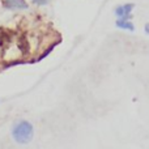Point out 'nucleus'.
Returning a JSON list of instances; mask_svg holds the SVG:
<instances>
[{"instance_id":"nucleus-6","label":"nucleus","mask_w":149,"mask_h":149,"mask_svg":"<svg viewBox=\"0 0 149 149\" xmlns=\"http://www.w3.org/2000/svg\"><path fill=\"white\" fill-rule=\"evenodd\" d=\"M33 3H36L37 5H46L49 0H33Z\"/></svg>"},{"instance_id":"nucleus-5","label":"nucleus","mask_w":149,"mask_h":149,"mask_svg":"<svg viewBox=\"0 0 149 149\" xmlns=\"http://www.w3.org/2000/svg\"><path fill=\"white\" fill-rule=\"evenodd\" d=\"M18 47L21 49V51L25 54V52H28V49H29V46H28V42H26V39L24 38H20L18 39Z\"/></svg>"},{"instance_id":"nucleus-2","label":"nucleus","mask_w":149,"mask_h":149,"mask_svg":"<svg viewBox=\"0 0 149 149\" xmlns=\"http://www.w3.org/2000/svg\"><path fill=\"white\" fill-rule=\"evenodd\" d=\"M134 4H123V5H119V7L115 8L114 13L118 18H128L131 16L132 10H134Z\"/></svg>"},{"instance_id":"nucleus-3","label":"nucleus","mask_w":149,"mask_h":149,"mask_svg":"<svg viewBox=\"0 0 149 149\" xmlns=\"http://www.w3.org/2000/svg\"><path fill=\"white\" fill-rule=\"evenodd\" d=\"M4 5L8 9H26L28 8L25 0H4Z\"/></svg>"},{"instance_id":"nucleus-4","label":"nucleus","mask_w":149,"mask_h":149,"mask_svg":"<svg viewBox=\"0 0 149 149\" xmlns=\"http://www.w3.org/2000/svg\"><path fill=\"white\" fill-rule=\"evenodd\" d=\"M115 26L119 29H123V30H130V31H134L135 30V26L128 18H118L115 22Z\"/></svg>"},{"instance_id":"nucleus-1","label":"nucleus","mask_w":149,"mask_h":149,"mask_svg":"<svg viewBox=\"0 0 149 149\" xmlns=\"http://www.w3.org/2000/svg\"><path fill=\"white\" fill-rule=\"evenodd\" d=\"M34 135V130L31 123L26 120H21L13 126L12 128V136L16 143L18 144H28L31 141Z\"/></svg>"},{"instance_id":"nucleus-7","label":"nucleus","mask_w":149,"mask_h":149,"mask_svg":"<svg viewBox=\"0 0 149 149\" xmlns=\"http://www.w3.org/2000/svg\"><path fill=\"white\" fill-rule=\"evenodd\" d=\"M145 33L149 34V24H147V25H145Z\"/></svg>"}]
</instances>
